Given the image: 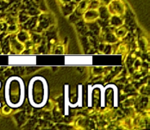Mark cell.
<instances>
[{
    "label": "cell",
    "instance_id": "cell-1",
    "mask_svg": "<svg viewBox=\"0 0 150 130\" xmlns=\"http://www.w3.org/2000/svg\"><path fill=\"white\" fill-rule=\"evenodd\" d=\"M28 95L29 102L34 108H43L48 100V85L45 78L33 77L29 84Z\"/></svg>",
    "mask_w": 150,
    "mask_h": 130
},
{
    "label": "cell",
    "instance_id": "cell-2",
    "mask_svg": "<svg viewBox=\"0 0 150 130\" xmlns=\"http://www.w3.org/2000/svg\"><path fill=\"white\" fill-rule=\"evenodd\" d=\"M25 84L19 77L10 78L5 84V100L11 109L21 107L25 101Z\"/></svg>",
    "mask_w": 150,
    "mask_h": 130
},
{
    "label": "cell",
    "instance_id": "cell-3",
    "mask_svg": "<svg viewBox=\"0 0 150 130\" xmlns=\"http://www.w3.org/2000/svg\"><path fill=\"white\" fill-rule=\"evenodd\" d=\"M37 62L35 56L32 55H16L9 57V64L16 66H33Z\"/></svg>",
    "mask_w": 150,
    "mask_h": 130
},
{
    "label": "cell",
    "instance_id": "cell-4",
    "mask_svg": "<svg viewBox=\"0 0 150 130\" xmlns=\"http://www.w3.org/2000/svg\"><path fill=\"white\" fill-rule=\"evenodd\" d=\"M93 63V58L87 55H74V56H66L65 64L70 66H86Z\"/></svg>",
    "mask_w": 150,
    "mask_h": 130
},
{
    "label": "cell",
    "instance_id": "cell-5",
    "mask_svg": "<svg viewBox=\"0 0 150 130\" xmlns=\"http://www.w3.org/2000/svg\"><path fill=\"white\" fill-rule=\"evenodd\" d=\"M69 108H75V105L70 102V100H69V85H66L65 90H64V114H65V116L69 115Z\"/></svg>",
    "mask_w": 150,
    "mask_h": 130
},
{
    "label": "cell",
    "instance_id": "cell-6",
    "mask_svg": "<svg viewBox=\"0 0 150 130\" xmlns=\"http://www.w3.org/2000/svg\"><path fill=\"white\" fill-rule=\"evenodd\" d=\"M82 85H79V90H78V101L75 103L76 107H81L82 106Z\"/></svg>",
    "mask_w": 150,
    "mask_h": 130
},
{
    "label": "cell",
    "instance_id": "cell-7",
    "mask_svg": "<svg viewBox=\"0 0 150 130\" xmlns=\"http://www.w3.org/2000/svg\"><path fill=\"white\" fill-rule=\"evenodd\" d=\"M92 90H93V87L89 85H88V106L89 107L92 106Z\"/></svg>",
    "mask_w": 150,
    "mask_h": 130
}]
</instances>
